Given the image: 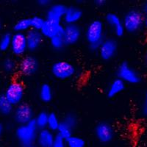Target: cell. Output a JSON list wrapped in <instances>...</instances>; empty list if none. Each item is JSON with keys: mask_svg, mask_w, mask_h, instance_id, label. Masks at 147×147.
I'll list each match as a JSON object with an SVG mask.
<instances>
[{"mask_svg": "<svg viewBox=\"0 0 147 147\" xmlns=\"http://www.w3.org/2000/svg\"><path fill=\"white\" fill-rule=\"evenodd\" d=\"M85 36L89 49L92 52L98 51L105 40V25L101 20L92 21L85 30Z\"/></svg>", "mask_w": 147, "mask_h": 147, "instance_id": "obj_1", "label": "cell"}, {"mask_svg": "<svg viewBox=\"0 0 147 147\" xmlns=\"http://www.w3.org/2000/svg\"><path fill=\"white\" fill-rule=\"evenodd\" d=\"M38 131L33 120L27 124L18 125L16 129V136L22 147H28L35 144Z\"/></svg>", "mask_w": 147, "mask_h": 147, "instance_id": "obj_2", "label": "cell"}, {"mask_svg": "<svg viewBox=\"0 0 147 147\" xmlns=\"http://www.w3.org/2000/svg\"><path fill=\"white\" fill-rule=\"evenodd\" d=\"M122 21L125 31L136 33L144 25V14L140 10L133 9L127 12Z\"/></svg>", "mask_w": 147, "mask_h": 147, "instance_id": "obj_3", "label": "cell"}, {"mask_svg": "<svg viewBox=\"0 0 147 147\" xmlns=\"http://www.w3.org/2000/svg\"><path fill=\"white\" fill-rule=\"evenodd\" d=\"M76 71L75 66L66 60H57L51 67L52 74L59 80H66L72 78L75 75Z\"/></svg>", "mask_w": 147, "mask_h": 147, "instance_id": "obj_4", "label": "cell"}, {"mask_svg": "<svg viewBox=\"0 0 147 147\" xmlns=\"http://www.w3.org/2000/svg\"><path fill=\"white\" fill-rule=\"evenodd\" d=\"M4 96L13 107L22 104L24 96V86L23 83L18 81L10 82L7 85Z\"/></svg>", "mask_w": 147, "mask_h": 147, "instance_id": "obj_5", "label": "cell"}, {"mask_svg": "<svg viewBox=\"0 0 147 147\" xmlns=\"http://www.w3.org/2000/svg\"><path fill=\"white\" fill-rule=\"evenodd\" d=\"M118 78L121 80L124 83L138 84L140 82L141 78L138 72L132 68L127 62H122L117 69Z\"/></svg>", "mask_w": 147, "mask_h": 147, "instance_id": "obj_6", "label": "cell"}, {"mask_svg": "<svg viewBox=\"0 0 147 147\" xmlns=\"http://www.w3.org/2000/svg\"><path fill=\"white\" fill-rule=\"evenodd\" d=\"M13 119L18 125L27 124L34 120V111L31 106L24 103L16 106L13 111Z\"/></svg>", "mask_w": 147, "mask_h": 147, "instance_id": "obj_7", "label": "cell"}, {"mask_svg": "<svg viewBox=\"0 0 147 147\" xmlns=\"http://www.w3.org/2000/svg\"><path fill=\"white\" fill-rule=\"evenodd\" d=\"M38 60L32 55L24 56L18 64V71L22 76L31 77L39 69Z\"/></svg>", "mask_w": 147, "mask_h": 147, "instance_id": "obj_8", "label": "cell"}, {"mask_svg": "<svg viewBox=\"0 0 147 147\" xmlns=\"http://www.w3.org/2000/svg\"><path fill=\"white\" fill-rule=\"evenodd\" d=\"M10 49L12 53L16 57L23 56L28 51L26 33L15 32L13 35H12Z\"/></svg>", "mask_w": 147, "mask_h": 147, "instance_id": "obj_9", "label": "cell"}, {"mask_svg": "<svg viewBox=\"0 0 147 147\" xmlns=\"http://www.w3.org/2000/svg\"><path fill=\"white\" fill-rule=\"evenodd\" d=\"M118 50L117 41L112 38H105L99 47V55L103 60H110L113 58Z\"/></svg>", "mask_w": 147, "mask_h": 147, "instance_id": "obj_10", "label": "cell"}, {"mask_svg": "<svg viewBox=\"0 0 147 147\" xmlns=\"http://www.w3.org/2000/svg\"><path fill=\"white\" fill-rule=\"evenodd\" d=\"M62 35L65 46L74 45L80 40L82 30L78 24H65Z\"/></svg>", "mask_w": 147, "mask_h": 147, "instance_id": "obj_11", "label": "cell"}, {"mask_svg": "<svg viewBox=\"0 0 147 147\" xmlns=\"http://www.w3.org/2000/svg\"><path fill=\"white\" fill-rule=\"evenodd\" d=\"M95 136L99 142L108 144L114 137L113 128L107 122H100L95 127Z\"/></svg>", "mask_w": 147, "mask_h": 147, "instance_id": "obj_12", "label": "cell"}, {"mask_svg": "<svg viewBox=\"0 0 147 147\" xmlns=\"http://www.w3.org/2000/svg\"><path fill=\"white\" fill-rule=\"evenodd\" d=\"M64 26L61 23L51 22L46 19L44 26L40 30L42 35L46 38L51 39L53 37L58 35H62Z\"/></svg>", "mask_w": 147, "mask_h": 147, "instance_id": "obj_13", "label": "cell"}, {"mask_svg": "<svg viewBox=\"0 0 147 147\" xmlns=\"http://www.w3.org/2000/svg\"><path fill=\"white\" fill-rule=\"evenodd\" d=\"M67 7L63 4H53L48 8L46 19L51 22L61 23L63 20Z\"/></svg>", "mask_w": 147, "mask_h": 147, "instance_id": "obj_14", "label": "cell"}, {"mask_svg": "<svg viewBox=\"0 0 147 147\" xmlns=\"http://www.w3.org/2000/svg\"><path fill=\"white\" fill-rule=\"evenodd\" d=\"M105 21L108 25L113 30L114 33L117 37H121L124 34V30L123 21L116 13H109L106 15Z\"/></svg>", "mask_w": 147, "mask_h": 147, "instance_id": "obj_15", "label": "cell"}, {"mask_svg": "<svg viewBox=\"0 0 147 147\" xmlns=\"http://www.w3.org/2000/svg\"><path fill=\"white\" fill-rule=\"evenodd\" d=\"M27 48L30 52H35L38 50L41 46L44 40V36L42 35L40 31L30 30L26 32Z\"/></svg>", "mask_w": 147, "mask_h": 147, "instance_id": "obj_16", "label": "cell"}, {"mask_svg": "<svg viewBox=\"0 0 147 147\" xmlns=\"http://www.w3.org/2000/svg\"><path fill=\"white\" fill-rule=\"evenodd\" d=\"M55 136L54 132L48 129H40L38 132L36 144L38 147H52L55 142Z\"/></svg>", "mask_w": 147, "mask_h": 147, "instance_id": "obj_17", "label": "cell"}, {"mask_svg": "<svg viewBox=\"0 0 147 147\" xmlns=\"http://www.w3.org/2000/svg\"><path fill=\"white\" fill-rule=\"evenodd\" d=\"M82 11L76 6L67 7L63 21L65 24H77L82 17Z\"/></svg>", "mask_w": 147, "mask_h": 147, "instance_id": "obj_18", "label": "cell"}, {"mask_svg": "<svg viewBox=\"0 0 147 147\" xmlns=\"http://www.w3.org/2000/svg\"><path fill=\"white\" fill-rule=\"evenodd\" d=\"M126 84L119 78L115 79L109 85L107 91V95L109 98L112 99L121 94L125 89Z\"/></svg>", "mask_w": 147, "mask_h": 147, "instance_id": "obj_19", "label": "cell"}, {"mask_svg": "<svg viewBox=\"0 0 147 147\" xmlns=\"http://www.w3.org/2000/svg\"><path fill=\"white\" fill-rule=\"evenodd\" d=\"M39 98L44 103H49L52 100L53 91L50 85L47 83L41 85L39 89Z\"/></svg>", "mask_w": 147, "mask_h": 147, "instance_id": "obj_20", "label": "cell"}, {"mask_svg": "<svg viewBox=\"0 0 147 147\" xmlns=\"http://www.w3.org/2000/svg\"><path fill=\"white\" fill-rule=\"evenodd\" d=\"M13 29L16 32H23V33L27 32L29 30H31L30 18H24L19 19L14 24Z\"/></svg>", "mask_w": 147, "mask_h": 147, "instance_id": "obj_21", "label": "cell"}, {"mask_svg": "<svg viewBox=\"0 0 147 147\" xmlns=\"http://www.w3.org/2000/svg\"><path fill=\"white\" fill-rule=\"evenodd\" d=\"M49 113L46 111H41L34 118V122L38 130L47 128Z\"/></svg>", "mask_w": 147, "mask_h": 147, "instance_id": "obj_22", "label": "cell"}, {"mask_svg": "<svg viewBox=\"0 0 147 147\" xmlns=\"http://www.w3.org/2000/svg\"><path fill=\"white\" fill-rule=\"evenodd\" d=\"M13 111V106L6 99L5 96H0V113L3 115H9Z\"/></svg>", "mask_w": 147, "mask_h": 147, "instance_id": "obj_23", "label": "cell"}, {"mask_svg": "<svg viewBox=\"0 0 147 147\" xmlns=\"http://www.w3.org/2000/svg\"><path fill=\"white\" fill-rule=\"evenodd\" d=\"M60 122H61V121L59 119L58 116L55 113H49L47 129L52 131V132H57Z\"/></svg>", "mask_w": 147, "mask_h": 147, "instance_id": "obj_24", "label": "cell"}, {"mask_svg": "<svg viewBox=\"0 0 147 147\" xmlns=\"http://www.w3.org/2000/svg\"><path fill=\"white\" fill-rule=\"evenodd\" d=\"M73 129L65 124L63 121H61L60 124L59 126V128L57 129V136L63 138L64 140L69 138L71 136H73Z\"/></svg>", "mask_w": 147, "mask_h": 147, "instance_id": "obj_25", "label": "cell"}, {"mask_svg": "<svg viewBox=\"0 0 147 147\" xmlns=\"http://www.w3.org/2000/svg\"><path fill=\"white\" fill-rule=\"evenodd\" d=\"M66 147H85V141L82 138L77 136H71L65 140Z\"/></svg>", "mask_w": 147, "mask_h": 147, "instance_id": "obj_26", "label": "cell"}, {"mask_svg": "<svg viewBox=\"0 0 147 147\" xmlns=\"http://www.w3.org/2000/svg\"><path fill=\"white\" fill-rule=\"evenodd\" d=\"M49 41H50L51 47L56 51L62 50L65 46V41H64L62 35H58L53 37L51 39H49Z\"/></svg>", "mask_w": 147, "mask_h": 147, "instance_id": "obj_27", "label": "cell"}, {"mask_svg": "<svg viewBox=\"0 0 147 147\" xmlns=\"http://www.w3.org/2000/svg\"><path fill=\"white\" fill-rule=\"evenodd\" d=\"M11 39L12 35L8 32H6L2 35L0 38V51L1 52H6L9 49H10Z\"/></svg>", "mask_w": 147, "mask_h": 147, "instance_id": "obj_28", "label": "cell"}, {"mask_svg": "<svg viewBox=\"0 0 147 147\" xmlns=\"http://www.w3.org/2000/svg\"><path fill=\"white\" fill-rule=\"evenodd\" d=\"M46 18H42L38 16H35L30 18V22H31V30H38L40 31L44 23H45Z\"/></svg>", "mask_w": 147, "mask_h": 147, "instance_id": "obj_29", "label": "cell"}, {"mask_svg": "<svg viewBox=\"0 0 147 147\" xmlns=\"http://www.w3.org/2000/svg\"><path fill=\"white\" fill-rule=\"evenodd\" d=\"M2 69L6 73L11 74L16 69V61L12 58L5 59L2 63Z\"/></svg>", "mask_w": 147, "mask_h": 147, "instance_id": "obj_30", "label": "cell"}, {"mask_svg": "<svg viewBox=\"0 0 147 147\" xmlns=\"http://www.w3.org/2000/svg\"><path fill=\"white\" fill-rule=\"evenodd\" d=\"M63 121L73 129H74L77 125V118L74 113L67 114L63 119Z\"/></svg>", "mask_w": 147, "mask_h": 147, "instance_id": "obj_31", "label": "cell"}, {"mask_svg": "<svg viewBox=\"0 0 147 147\" xmlns=\"http://www.w3.org/2000/svg\"><path fill=\"white\" fill-rule=\"evenodd\" d=\"M52 147H66L65 144V140L60 137L59 136L56 135L55 139V142H54Z\"/></svg>", "mask_w": 147, "mask_h": 147, "instance_id": "obj_32", "label": "cell"}, {"mask_svg": "<svg viewBox=\"0 0 147 147\" xmlns=\"http://www.w3.org/2000/svg\"><path fill=\"white\" fill-rule=\"evenodd\" d=\"M37 3L41 7H49L52 5L50 0H38Z\"/></svg>", "mask_w": 147, "mask_h": 147, "instance_id": "obj_33", "label": "cell"}, {"mask_svg": "<svg viewBox=\"0 0 147 147\" xmlns=\"http://www.w3.org/2000/svg\"><path fill=\"white\" fill-rule=\"evenodd\" d=\"M106 2H106L105 0H96V1H94V4H95L96 6L99 7L105 6L106 5Z\"/></svg>", "mask_w": 147, "mask_h": 147, "instance_id": "obj_34", "label": "cell"}, {"mask_svg": "<svg viewBox=\"0 0 147 147\" xmlns=\"http://www.w3.org/2000/svg\"><path fill=\"white\" fill-rule=\"evenodd\" d=\"M144 14V16L146 14H147V1H146L142 5V11H141Z\"/></svg>", "mask_w": 147, "mask_h": 147, "instance_id": "obj_35", "label": "cell"}, {"mask_svg": "<svg viewBox=\"0 0 147 147\" xmlns=\"http://www.w3.org/2000/svg\"><path fill=\"white\" fill-rule=\"evenodd\" d=\"M141 112H142V114L144 117L147 118V105H144V106L142 107V110H141Z\"/></svg>", "mask_w": 147, "mask_h": 147, "instance_id": "obj_36", "label": "cell"}, {"mask_svg": "<svg viewBox=\"0 0 147 147\" xmlns=\"http://www.w3.org/2000/svg\"><path fill=\"white\" fill-rule=\"evenodd\" d=\"M3 131H4V127L3 125H2V124L0 122V137H1V136L2 135V133H3Z\"/></svg>", "mask_w": 147, "mask_h": 147, "instance_id": "obj_37", "label": "cell"}, {"mask_svg": "<svg viewBox=\"0 0 147 147\" xmlns=\"http://www.w3.org/2000/svg\"><path fill=\"white\" fill-rule=\"evenodd\" d=\"M144 62H145V64L147 66V49L145 52V55H144Z\"/></svg>", "mask_w": 147, "mask_h": 147, "instance_id": "obj_38", "label": "cell"}, {"mask_svg": "<svg viewBox=\"0 0 147 147\" xmlns=\"http://www.w3.org/2000/svg\"><path fill=\"white\" fill-rule=\"evenodd\" d=\"M144 25L147 28V14L144 16Z\"/></svg>", "mask_w": 147, "mask_h": 147, "instance_id": "obj_39", "label": "cell"}, {"mask_svg": "<svg viewBox=\"0 0 147 147\" xmlns=\"http://www.w3.org/2000/svg\"><path fill=\"white\" fill-rule=\"evenodd\" d=\"M144 105H147V90H146V94H145V99H144Z\"/></svg>", "mask_w": 147, "mask_h": 147, "instance_id": "obj_40", "label": "cell"}, {"mask_svg": "<svg viewBox=\"0 0 147 147\" xmlns=\"http://www.w3.org/2000/svg\"><path fill=\"white\" fill-rule=\"evenodd\" d=\"M28 147H37V146L35 145V144H34V145H32V146H30Z\"/></svg>", "mask_w": 147, "mask_h": 147, "instance_id": "obj_41", "label": "cell"}, {"mask_svg": "<svg viewBox=\"0 0 147 147\" xmlns=\"http://www.w3.org/2000/svg\"><path fill=\"white\" fill-rule=\"evenodd\" d=\"M1 28H2V23H1V20H0V30H1Z\"/></svg>", "mask_w": 147, "mask_h": 147, "instance_id": "obj_42", "label": "cell"}]
</instances>
